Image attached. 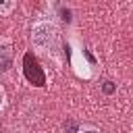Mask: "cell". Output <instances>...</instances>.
Listing matches in <instances>:
<instances>
[{"label":"cell","mask_w":133,"mask_h":133,"mask_svg":"<svg viewBox=\"0 0 133 133\" xmlns=\"http://www.w3.org/2000/svg\"><path fill=\"white\" fill-rule=\"evenodd\" d=\"M31 46L37 54L50 56L52 52L58 50V42H60V31L58 25L52 19H37L31 25Z\"/></svg>","instance_id":"1"},{"label":"cell","mask_w":133,"mask_h":133,"mask_svg":"<svg viewBox=\"0 0 133 133\" xmlns=\"http://www.w3.org/2000/svg\"><path fill=\"white\" fill-rule=\"evenodd\" d=\"M10 56H12V42H10V37L0 35V64L6 62Z\"/></svg>","instance_id":"2"},{"label":"cell","mask_w":133,"mask_h":133,"mask_svg":"<svg viewBox=\"0 0 133 133\" xmlns=\"http://www.w3.org/2000/svg\"><path fill=\"white\" fill-rule=\"evenodd\" d=\"M15 8H17V2H15V0H10V2H0V17H8Z\"/></svg>","instance_id":"3"},{"label":"cell","mask_w":133,"mask_h":133,"mask_svg":"<svg viewBox=\"0 0 133 133\" xmlns=\"http://www.w3.org/2000/svg\"><path fill=\"white\" fill-rule=\"evenodd\" d=\"M79 133H102V131L94 125H83V127H79Z\"/></svg>","instance_id":"4"},{"label":"cell","mask_w":133,"mask_h":133,"mask_svg":"<svg viewBox=\"0 0 133 133\" xmlns=\"http://www.w3.org/2000/svg\"><path fill=\"white\" fill-rule=\"evenodd\" d=\"M6 108V89L0 85V112Z\"/></svg>","instance_id":"5"}]
</instances>
